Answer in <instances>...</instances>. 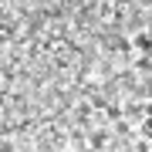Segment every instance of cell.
<instances>
[{
  "label": "cell",
  "mask_w": 152,
  "mask_h": 152,
  "mask_svg": "<svg viewBox=\"0 0 152 152\" xmlns=\"http://www.w3.org/2000/svg\"><path fill=\"white\" fill-rule=\"evenodd\" d=\"M112 139H115L112 125H91L88 129V152H108Z\"/></svg>",
  "instance_id": "6da1fadb"
},
{
  "label": "cell",
  "mask_w": 152,
  "mask_h": 152,
  "mask_svg": "<svg viewBox=\"0 0 152 152\" xmlns=\"http://www.w3.org/2000/svg\"><path fill=\"white\" fill-rule=\"evenodd\" d=\"M88 149V129L85 125H68V152H85Z\"/></svg>",
  "instance_id": "7a4b0ae2"
},
{
  "label": "cell",
  "mask_w": 152,
  "mask_h": 152,
  "mask_svg": "<svg viewBox=\"0 0 152 152\" xmlns=\"http://www.w3.org/2000/svg\"><path fill=\"white\" fill-rule=\"evenodd\" d=\"M132 68H135L139 75L152 78V54L149 51H135V54H132Z\"/></svg>",
  "instance_id": "3957f363"
},
{
  "label": "cell",
  "mask_w": 152,
  "mask_h": 152,
  "mask_svg": "<svg viewBox=\"0 0 152 152\" xmlns=\"http://www.w3.org/2000/svg\"><path fill=\"white\" fill-rule=\"evenodd\" d=\"M142 112H145V115H152V95H149V98H142Z\"/></svg>",
  "instance_id": "277c9868"
}]
</instances>
